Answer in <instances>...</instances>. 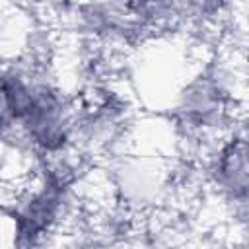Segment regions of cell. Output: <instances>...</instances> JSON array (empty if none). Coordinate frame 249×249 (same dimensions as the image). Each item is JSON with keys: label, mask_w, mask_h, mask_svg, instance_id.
Masks as SVG:
<instances>
[{"label": "cell", "mask_w": 249, "mask_h": 249, "mask_svg": "<svg viewBox=\"0 0 249 249\" xmlns=\"http://www.w3.org/2000/svg\"><path fill=\"white\" fill-rule=\"evenodd\" d=\"M58 185L51 183L45 185L41 193H37L29 204L21 210V214L18 216V237L19 241L25 243H33V239L49 226V222L53 220L56 206H58Z\"/></svg>", "instance_id": "6da1fadb"}, {"label": "cell", "mask_w": 249, "mask_h": 249, "mask_svg": "<svg viewBox=\"0 0 249 249\" xmlns=\"http://www.w3.org/2000/svg\"><path fill=\"white\" fill-rule=\"evenodd\" d=\"M37 91L29 89L18 76H0V121H27Z\"/></svg>", "instance_id": "7a4b0ae2"}, {"label": "cell", "mask_w": 249, "mask_h": 249, "mask_svg": "<svg viewBox=\"0 0 249 249\" xmlns=\"http://www.w3.org/2000/svg\"><path fill=\"white\" fill-rule=\"evenodd\" d=\"M220 179L226 187L233 189V193L245 195L247 187V165H245V144L243 140H233L228 144L220 156L218 163Z\"/></svg>", "instance_id": "3957f363"}]
</instances>
